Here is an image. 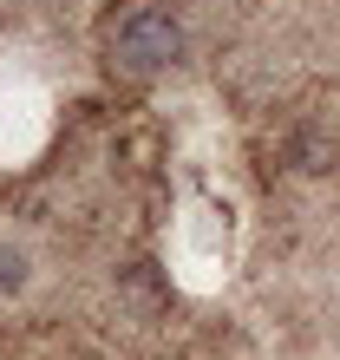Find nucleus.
Wrapping results in <instances>:
<instances>
[{"mask_svg": "<svg viewBox=\"0 0 340 360\" xmlns=\"http://www.w3.org/2000/svg\"><path fill=\"white\" fill-rule=\"evenodd\" d=\"M177 53H183V27H177L170 7H157V0H138V7L112 27V66L138 72V79L144 72H164Z\"/></svg>", "mask_w": 340, "mask_h": 360, "instance_id": "f257e3e1", "label": "nucleus"}, {"mask_svg": "<svg viewBox=\"0 0 340 360\" xmlns=\"http://www.w3.org/2000/svg\"><path fill=\"white\" fill-rule=\"evenodd\" d=\"M20 282H27V262H20V256H7V249H0V288H20Z\"/></svg>", "mask_w": 340, "mask_h": 360, "instance_id": "f03ea898", "label": "nucleus"}]
</instances>
